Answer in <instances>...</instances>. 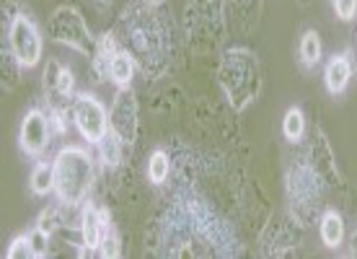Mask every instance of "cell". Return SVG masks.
<instances>
[{
    "instance_id": "6da1fadb",
    "label": "cell",
    "mask_w": 357,
    "mask_h": 259,
    "mask_svg": "<svg viewBox=\"0 0 357 259\" xmlns=\"http://www.w3.org/2000/svg\"><path fill=\"white\" fill-rule=\"evenodd\" d=\"M54 195L68 207L81 205L93 184V158L78 145H68L54 156Z\"/></svg>"
},
{
    "instance_id": "7a4b0ae2",
    "label": "cell",
    "mask_w": 357,
    "mask_h": 259,
    "mask_svg": "<svg viewBox=\"0 0 357 259\" xmlns=\"http://www.w3.org/2000/svg\"><path fill=\"white\" fill-rule=\"evenodd\" d=\"M220 75H236V83L225 89L236 109H243L251 98L259 94V83H261L259 65H257V60H254L249 52H243V50H236V52L225 54Z\"/></svg>"
},
{
    "instance_id": "3957f363",
    "label": "cell",
    "mask_w": 357,
    "mask_h": 259,
    "mask_svg": "<svg viewBox=\"0 0 357 259\" xmlns=\"http://www.w3.org/2000/svg\"><path fill=\"white\" fill-rule=\"evenodd\" d=\"M50 34H52L57 42L73 47L75 52H81V54L96 52V42H93V36H91L83 16L75 8L63 6V8L54 10L52 18H50Z\"/></svg>"
},
{
    "instance_id": "277c9868",
    "label": "cell",
    "mask_w": 357,
    "mask_h": 259,
    "mask_svg": "<svg viewBox=\"0 0 357 259\" xmlns=\"http://www.w3.org/2000/svg\"><path fill=\"white\" fill-rule=\"evenodd\" d=\"M8 47L21 68H34L42 60V34L26 13H16L10 18Z\"/></svg>"
},
{
    "instance_id": "5b68a950",
    "label": "cell",
    "mask_w": 357,
    "mask_h": 259,
    "mask_svg": "<svg viewBox=\"0 0 357 259\" xmlns=\"http://www.w3.org/2000/svg\"><path fill=\"white\" fill-rule=\"evenodd\" d=\"M73 122H75L83 140H89L93 145L112 130L107 107L93 94H78L73 98Z\"/></svg>"
},
{
    "instance_id": "8992f818",
    "label": "cell",
    "mask_w": 357,
    "mask_h": 259,
    "mask_svg": "<svg viewBox=\"0 0 357 259\" xmlns=\"http://www.w3.org/2000/svg\"><path fill=\"white\" fill-rule=\"evenodd\" d=\"M109 125L122 138L125 145L135 143V138H137V98H135L130 86L116 91L112 112H109Z\"/></svg>"
},
{
    "instance_id": "52a82bcc",
    "label": "cell",
    "mask_w": 357,
    "mask_h": 259,
    "mask_svg": "<svg viewBox=\"0 0 357 259\" xmlns=\"http://www.w3.org/2000/svg\"><path fill=\"white\" fill-rule=\"evenodd\" d=\"M52 140V122L45 112L31 109L18 130V145L26 156H42L47 151V145Z\"/></svg>"
},
{
    "instance_id": "ba28073f",
    "label": "cell",
    "mask_w": 357,
    "mask_h": 259,
    "mask_svg": "<svg viewBox=\"0 0 357 259\" xmlns=\"http://www.w3.org/2000/svg\"><path fill=\"white\" fill-rule=\"evenodd\" d=\"M107 213L104 210H96L93 205H86L81 213V242L89 251L98 249L101 246V239L107 233Z\"/></svg>"
},
{
    "instance_id": "9c48e42d",
    "label": "cell",
    "mask_w": 357,
    "mask_h": 259,
    "mask_svg": "<svg viewBox=\"0 0 357 259\" xmlns=\"http://www.w3.org/2000/svg\"><path fill=\"white\" fill-rule=\"evenodd\" d=\"M349 78H352L349 54H334L329 63H326V71H324V81H326V89H329L331 96L344 94Z\"/></svg>"
},
{
    "instance_id": "30bf717a",
    "label": "cell",
    "mask_w": 357,
    "mask_h": 259,
    "mask_svg": "<svg viewBox=\"0 0 357 259\" xmlns=\"http://www.w3.org/2000/svg\"><path fill=\"white\" fill-rule=\"evenodd\" d=\"M132 75H135V57L130 52H125V50H119L112 57V63H109V81L114 83L116 89H127L132 83Z\"/></svg>"
},
{
    "instance_id": "8fae6325",
    "label": "cell",
    "mask_w": 357,
    "mask_h": 259,
    "mask_svg": "<svg viewBox=\"0 0 357 259\" xmlns=\"http://www.w3.org/2000/svg\"><path fill=\"white\" fill-rule=\"evenodd\" d=\"M319 233H321V242L329 246V249H337L344 239V223H342V215L337 210H326L321 215V225H319Z\"/></svg>"
},
{
    "instance_id": "7c38bea8",
    "label": "cell",
    "mask_w": 357,
    "mask_h": 259,
    "mask_svg": "<svg viewBox=\"0 0 357 259\" xmlns=\"http://www.w3.org/2000/svg\"><path fill=\"white\" fill-rule=\"evenodd\" d=\"M54 68V75H47V86H50V91H52L54 96H63V98H70L73 91H75V78H73L70 68H63V65L52 63Z\"/></svg>"
},
{
    "instance_id": "4fadbf2b",
    "label": "cell",
    "mask_w": 357,
    "mask_h": 259,
    "mask_svg": "<svg viewBox=\"0 0 357 259\" xmlns=\"http://www.w3.org/2000/svg\"><path fill=\"white\" fill-rule=\"evenodd\" d=\"M98 156H101V161H104V166H109V169H114V166H119V161H122V138L114 133V130H109L101 140H98Z\"/></svg>"
},
{
    "instance_id": "5bb4252c",
    "label": "cell",
    "mask_w": 357,
    "mask_h": 259,
    "mask_svg": "<svg viewBox=\"0 0 357 259\" xmlns=\"http://www.w3.org/2000/svg\"><path fill=\"white\" fill-rule=\"evenodd\" d=\"M31 192L34 195H47V192H54V166L52 163H36L34 171H31Z\"/></svg>"
},
{
    "instance_id": "9a60e30c",
    "label": "cell",
    "mask_w": 357,
    "mask_h": 259,
    "mask_svg": "<svg viewBox=\"0 0 357 259\" xmlns=\"http://www.w3.org/2000/svg\"><path fill=\"white\" fill-rule=\"evenodd\" d=\"M301 60H303L305 68H316L321 63V36L316 31H305L303 39H301Z\"/></svg>"
},
{
    "instance_id": "2e32d148",
    "label": "cell",
    "mask_w": 357,
    "mask_h": 259,
    "mask_svg": "<svg viewBox=\"0 0 357 259\" xmlns=\"http://www.w3.org/2000/svg\"><path fill=\"white\" fill-rule=\"evenodd\" d=\"M171 174V158L166 151H153V156L148 158V179L158 187L163 184Z\"/></svg>"
},
{
    "instance_id": "e0dca14e",
    "label": "cell",
    "mask_w": 357,
    "mask_h": 259,
    "mask_svg": "<svg viewBox=\"0 0 357 259\" xmlns=\"http://www.w3.org/2000/svg\"><path fill=\"white\" fill-rule=\"evenodd\" d=\"M305 133V117L298 107L287 109L285 119H282V135H285L290 143H298Z\"/></svg>"
},
{
    "instance_id": "ac0fdd59",
    "label": "cell",
    "mask_w": 357,
    "mask_h": 259,
    "mask_svg": "<svg viewBox=\"0 0 357 259\" xmlns=\"http://www.w3.org/2000/svg\"><path fill=\"white\" fill-rule=\"evenodd\" d=\"M6 257H8V259H26V257H34V251H31V242H29V236H16V239L10 242L8 251H6Z\"/></svg>"
},
{
    "instance_id": "d6986e66",
    "label": "cell",
    "mask_w": 357,
    "mask_h": 259,
    "mask_svg": "<svg viewBox=\"0 0 357 259\" xmlns=\"http://www.w3.org/2000/svg\"><path fill=\"white\" fill-rule=\"evenodd\" d=\"M98 251H101V257L107 259H114L119 257L122 251H119V236H116L112 228H107V233H104V239H101V246H98Z\"/></svg>"
},
{
    "instance_id": "ffe728a7",
    "label": "cell",
    "mask_w": 357,
    "mask_h": 259,
    "mask_svg": "<svg viewBox=\"0 0 357 259\" xmlns=\"http://www.w3.org/2000/svg\"><path fill=\"white\" fill-rule=\"evenodd\" d=\"M29 242H31V251H34V257H47V249H50V233H45L42 228H34V231L29 233Z\"/></svg>"
},
{
    "instance_id": "44dd1931",
    "label": "cell",
    "mask_w": 357,
    "mask_h": 259,
    "mask_svg": "<svg viewBox=\"0 0 357 259\" xmlns=\"http://www.w3.org/2000/svg\"><path fill=\"white\" fill-rule=\"evenodd\" d=\"M334 3V13L342 18V21H352L357 13V0H331Z\"/></svg>"
},
{
    "instance_id": "7402d4cb",
    "label": "cell",
    "mask_w": 357,
    "mask_h": 259,
    "mask_svg": "<svg viewBox=\"0 0 357 259\" xmlns=\"http://www.w3.org/2000/svg\"><path fill=\"white\" fill-rule=\"evenodd\" d=\"M57 225H60V215H57V210H47V213H42L39 215V221H36V228H42V231L50 233V236L57 231Z\"/></svg>"
},
{
    "instance_id": "603a6c76",
    "label": "cell",
    "mask_w": 357,
    "mask_h": 259,
    "mask_svg": "<svg viewBox=\"0 0 357 259\" xmlns=\"http://www.w3.org/2000/svg\"><path fill=\"white\" fill-rule=\"evenodd\" d=\"M352 244H355V251H357V228H355V239H352Z\"/></svg>"
}]
</instances>
